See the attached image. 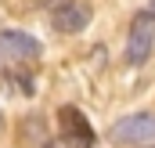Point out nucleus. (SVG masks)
Segmentation results:
<instances>
[{"label":"nucleus","mask_w":155,"mask_h":148,"mask_svg":"<svg viewBox=\"0 0 155 148\" xmlns=\"http://www.w3.org/2000/svg\"><path fill=\"white\" fill-rule=\"evenodd\" d=\"M108 141L112 145H144L155 141V112H130L108 126Z\"/></svg>","instance_id":"3"},{"label":"nucleus","mask_w":155,"mask_h":148,"mask_svg":"<svg viewBox=\"0 0 155 148\" xmlns=\"http://www.w3.org/2000/svg\"><path fill=\"white\" fill-rule=\"evenodd\" d=\"M51 25L58 33H69V36L72 33H83L90 25V7L83 0H58L54 11H51Z\"/></svg>","instance_id":"4"},{"label":"nucleus","mask_w":155,"mask_h":148,"mask_svg":"<svg viewBox=\"0 0 155 148\" xmlns=\"http://www.w3.org/2000/svg\"><path fill=\"white\" fill-rule=\"evenodd\" d=\"M40 54H43V47H40V40H33L29 33H18V29H4V33H0V72L15 76L25 94H33V87H29L33 72H29V69L40 62Z\"/></svg>","instance_id":"1"},{"label":"nucleus","mask_w":155,"mask_h":148,"mask_svg":"<svg viewBox=\"0 0 155 148\" xmlns=\"http://www.w3.org/2000/svg\"><path fill=\"white\" fill-rule=\"evenodd\" d=\"M155 51V15L152 11H141L134 22H130V33H126V65H144Z\"/></svg>","instance_id":"2"},{"label":"nucleus","mask_w":155,"mask_h":148,"mask_svg":"<svg viewBox=\"0 0 155 148\" xmlns=\"http://www.w3.org/2000/svg\"><path fill=\"white\" fill-rule=\"evenodd\" d=\"M33 4H47V0H33Z\"/></svg>","instance_id":"7"},{"label":"nucleus","mask_w":155,"mask_h":148,"mask_svg":"<svg viewBox=\"0 0 155 148\" xmlns=\"http://www.w3.org/2000/svg\"><path fill=\"white\" fill-rule=\"evenodd\" d=\"M0 130H4V112H0Z\"/></svg>","instance_id":"6"},{"label":"nucleus","mask_w":155,"mask_h":148,"mask_svg":"<svg viewBox=\"0 0 155 148\" xmlns=\"http://www.w3.org/2000/svg\"><path fill=\"white\" fill-rule=\"evenodd\" d=\"M58 123H61V134H65L76 148H90L97 141V137H94V126L87 123V116H83L76 105H61V109H58Z\"/></svg>","instance_id":"5"}]
</instances>
